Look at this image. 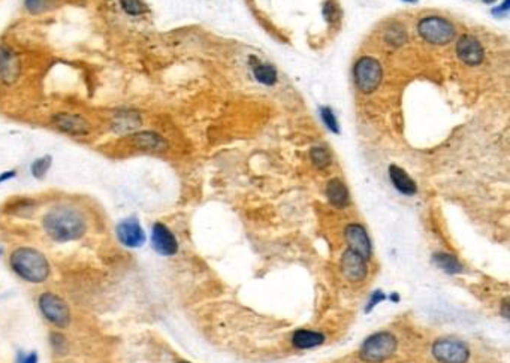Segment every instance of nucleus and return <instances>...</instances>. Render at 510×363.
I'll use <instances>...</instances> for the list:
<instances>
[{"mask_svg": "<svg viewBox=\"0 0 510 363\" xmlns=\"http://www.w3.org/2000/svg\"><path fill=\"white\" fill-rule=\"evenodd\" d=\"M45 234L56 242L78 241L87 232L84 214L69 205H60L49 210L42 218Z\"/></svg>", "mask_w": 510, "mask_h": 363, "instance_id": "f257e3e1", "label": "nucleus"}, {"mask_svg": "<svg viewBox=\"0 0 510 363\" xmlns=\"http://www.w3.org/2000/svg\"><path fill=\"white\" fill-rule=\"evenodd\" d=\"M10 263L15 274L29 283H44L49 277V263L47 258L35 249H29V247L16 249L11 254Z\"/></svg>", "mask_w": 510, "mask_h": 363, "instance_id": "f03ea898", "label": "nucleus"}, {"mask_svg": "<svg viewBox=\"0 0 510 363\" xmlns=\"http://www.w3.org/2000/svg\"><path fill=\"white\" fill-rule=\"evenodd\" d=\"M398 341L391 332H377L364 341L359 356L364 362H383L397 351Z\"/></svg>", "mask_w": 510, "mask_h": 363, "instance_id": "7ed1b4c3", "label": "nucleus"}, {"mask_svg": "<svg viewBox=\"0 0 510 363\" xmlns=\"http://www.w3.org/2000/svg\"><path fill=\"white\" fill-rule=\"evenodd\" d=\"M355 84L361 93L369 95L378 87L382 81V66L373 57H362L353 68Z\"/></svg>", "mask_w": 510, "mask_h": 363, "instance_id": "20e7f679", "label": "nucleus"}, {"mask_svg": "<svg viewBox=\"0 0 510 363\" xmlns=\"http://www.w3.org/2000/svg\"><path fill=\"white\" fill-rule=\"evenodd\" d=\"M417 32L426 42L434 45L448 44L455 36V27L440 16H426L421 20L417 24Z\"/></svg>", "mask_w": 510, "mask_h": 363, "instance_id": "39448f33", "label": "nucleus"}, {"mask_svg": "<svg viewBox=\"0 0 510 363\" xmlns=\"http://www.w3.org/2000/svg\"><path fill=\"white\" fill-rule=\"evenodd\" d=\"M39 310L49 323L64 329L71 323V311L60 296L45 292L39 298Z\"/></svg>", "mask_w": 510, "mask_h": 363, "instance_id": "423d86ee", "label": "nucleus"}, {"mask_svg": "<svg viewBox=\"0 0 510 363\" xmlns=\"http://www.w3.org/2000/svg\"><path fill=\"white\" fill-rule=\"evenodd\" d=\"M49 123L54 129L71 136H86L92 134V123L84 115L77 112H57L51 115Z\"/></svg>", "mask_w": 510, "mask_h": 363, "instance_id": "0eeeda50", "label": "nucleus"}, {"mask_svg": "<svg viewBox=\"0 0 510 363\" xmlns=\"http://www.w3.org/2000/svg\"><path fill=\"white\" fill-rule=\"evenodd\" d=\"M433 354L440 363H467L470 359V350L463 341L443 340L435 341L433 345Z\"/></svg>", "mask_w": 510, "mask_h": 363, "instance_id": "6e6552de", "label": "nucleus"}, {"mask_svg": "<svg viewBox=\"0 0 510 363\" xmlns=\"http://www.w3.org/2000/svg\"><path fill=\"white\" fill-rule=\"evenodd\" d=\"M115 234H117L121 245L127 247V249H139V247L145 244L147 239L141 223H139L136 217H127L121 220L117 225V229H115Z\"/></svg>", "mask_w": 510, "mask_h": 363, "instance_id": "1a4fd4ad", "label": "nucleus"}, {"mask_svg": "<svg viewBox=\"0 0 510 363\" xmlns=\"http://www.w3.org/2000/svg\"><path fill=\"white\" fill-rule=\"evenodd\" d=\"M21 75V60L10 45H0V82L14 86Z\"/></svg>", "mask_w": 510, "mask_h": 363, "instance_id": "9d476101", "label": "nucleus"}, {"mask_svg": "<svg viewBox=\"0 0 510 363\" xmlns=\"http://www.w3.org/2000/svg\"><path fill=\"white\" fill-rule=\"evenodd\" d=\"M127 141L136 150L145 153H162L168 148L167 139L151 130H136L127 136Z\"/></svg>", "mask_w": 510, "mask_h": 363, "instance_id": "9b49d317", "label": "nucleus"}, {"mask_svg": "<svg viewBox=\"0 0 510 363\" xmlns=\"http://www.w3.org/2000/svg\"><path fill=\"white\" fill-rule=\"evenodd\" d=\"M367 259L355 250H345L341 255V272L349 281L358 283L367 277Z\"/></svg>", "mask_w": 510, "mask_h": 363, "instance_id": "f8f14e48", "label": "nucleus"}, {"mask_svg": "<svg viewBox=\"0 0 510 363\" xmlns=\"http://www.w3.org/2000/svg\"><path fill=\"white\" fill-rule=\"evenodd\" d=\"M153 249L162 255H174L178 251V242L174 234L163 223H154L151 230Z\"/></svg>", "mask_w": 510, "mask_h": 363, "instance_id": "ddd939ff", "label": "nucleus"}, {"mask_svg": "<svg viewBox=\"0 0 510 363\" xmlns=\"http://www.w3.org/2000/svg\"><path fill=\"white\" fill-rule=\"evenodd\" d=\"M457 54L461 62L470 66L481 64L483 62V47L481 45L479 40L470 35H464L458 40Z\"/></svg>", "mask_w": 510, "mask_h": 363, "instance_id": "4468645a", "label": "nucleus"}, {"mask_svg": "<svg viewBox=\"0 0 510 363\" xmlns=\"http://www.w3.org/2000/svg\"><path fill=\"white\" fill-rule=\"evenodd\" d=\"M344 236L349 244V249L358 251L368 260L369 254H372V242H369V238L364 226L356 225V223L355 225H349L344 230Z\"/></svg>", "mask_w": 510, "mask_h": 363, "instance_id": "2eb2a0df", "label": "nucleus"}, {"mask_svg": "<svg viewBox=\"0 0 510 363\" xmlns=\"http://www.w3.org/2000/svg\"><path fill=\"white\" fill-rule=\"evenodd\" d=\"M141 115L135 110H120L112 115L111 127L121 135L134 134L141 126Z\"/></svg>", "mask_w": 510, "mask_h": 363, "instance_id": "dca6fc26", "label": "nucleus"}, {"mask_svg": "<svg viewBox=\"0 0 510 363\" xmlns=\"http://www.w3.org/2000/svg\"><path fill=\"white\" fill-rule=\"evenodd\" d=\"M325 342V335L316 332V331H308V329H300L292 335V345L298 350H310L315 349L317 345H322Z\"/></svg>", "mask_w": 510, "mask_h": 363, "instance_id": "f3484780", "label": "nucleus"}, {"mask_svg": "<svg viewBox=\"0 0 510 363\" xmlns=\"http://www.w3.org/2000/svg\"><path fill=\"white\" fill-rule=\"evenodd\" d=\"M389 178L392 181V184L395 186V188H397L398 192L402 195L413 196L417 192L415 181L411 179L407 172L404 169H401L400 166H395V164L389 166Z\"/></svg>", "mask_w": 510, "mask_h": 363, "instance_id": "a211bd4d", "label": "nucleus"}, {"mask_svg": "<svg viewBox=\"0 0 510 363\" xmlns=\"http://www.w3.org/2000/svg\"><path fill=\"white\" fill-rule=\"evenodd\" d=\"M326 196L329 202H331L337 208H344L349 203V192L348 187L339 178H334L328 183L326 186Z\"/></svg>", "mask_w": 510, "mask_h": 363, "instance_id": "6ab92c4d", "label": "nucleus"}, {"mask_svg": "<svg viewBox=\"0 0 510 363\" xmlns=\"http://www.w3.org/2000/svg\"><path fill=\"white\" fill-rule=\"evenodd\" d=\"M59 0H24V10L30 15H44L54 11Z\"/></svg>", "mask_w": 510, "mask_h": 363, "instance_id": "aec40b11", "label": "nucleus"}, {"mask_svg": "<svg viewBox=\"0 0 510 363\" xmlns=\"http://www.w3.org/2000/svg\"><path fill=\"white\" fill-rule=\"evenodd\" d=\"M434 260L437 263V266L444 272H448V274H459V272H463V265L458 262L455 255L440 253L435 255Z\"/></svg>", "mask_w": 510, "mask_h": 363, "instance_id": "412c9836", "label": "nucleus"}, {"mask_svg": "<svg viewBox=\"0 0 510 363\" xmlns=\"http://www.w3.org/2000/svg\"><path fill=\"white\" fill-rule=\"evenodd\" d=\"M119 5L123 12L129 16H134V18H138V16H143L148 12V6L144 0H119Z\"/></svg>", "mask_w": 510, "mask_h": 363, "instance_id": "4be33fe9", "label": "nucleus"}, {"mask_svg": "<svg viewBox=\"0 0 510 363\" xmlns=\"http://www.w3.org/2000/svg\"><path fill=\"white\" fill-rule=\"evenodd\" d=\"M254 78L265 86H273L277 81V71L271 64H259L254 68Z\"/></svg>", "mask_w": 510, "mask_h": 363, "instance_id": "5701e85b", "label": "nucleus"}, {"mask_svg": "<svg viewBox=\"0 0 510 363\" xmlns=\"http://www.w3.org/2000/svg\"><path fill=\"white\" fill-rule=\"evenodd\" d=\"M51 163H53L51 155H42V158L36 159L30 166L32 175L35 177L36 179H42L48 174L49 168H51Z\"/></svg>", "mask_w": 510, "mask_h": 363, "instance_id": "b1692460", "label": "nucleus"}, {"mask_svg": "<svg viewBox=\"0 0 510 363\" xmlns=\"http://www.w3.org/2000/svg\"><path fill=\"white\" fill-rule=\"evenodd\" d=\"M311 162L315 163V166L319 169H324L331 164V154L324 147H315L310 151Z\"/></svg>", "mask_w": 510, "mask_h": 363, "instance_id": "393cba45", "label": "nucleus"}, {"mask_svg": "<svg viewBox=\"0 0 510 363\" xmlns=\"http://www.w3.org/2000/svg\"><path fill=\"white\" fill-rule=\"evenodd\" d=\"M49 344H51L53 351L56 354H59V356L66 354L69 350L68 341H66V338L59 332H51V335H49Z\"/></svg>", "mask_w": 510, "mask_h": 363, "instance_id": "a878e982", "label": "nucleus"}, {"mask_svg": "<svg viewBox=\"0 0 510 363\" xmlns=\"http://www.w3.org/2000/svg\"><path fill=\"white\" fill-rule=\"evenodd\" d=\"M33 210H35V202L30 199H20L12 202L10 212L15 214V216H27V214L33 212Z\"/></svg>", "mask_w": 510, "mask_h": 363, "instance_id": "bb28decb", "label": "nucleus"}, {"mask_svg": "<svg viewBox=\"0 0 510 363\" xmlns=\"http://www.w3.org/2000/svg\"><path fill=\"white\" fill-rule=\"evenodd\" d=\"M320 115H322V120H324V123L326 125V127L329 130H332L334 134H339L340 127H339V123H337V118H335L334 112L331 110H329V108H322V110H320Z\"/></svg>", "mask_w": 510, "mask_h": 363, "instance_id": "cd10ccee", "label": "nucleus"}, {"mask_svg": "<svg viewBox=\"0 0 510 363\" xmlns=\"http://www.w3.org/2000/svg\"><path fill=\"white\" fill-rule=\"evenodd\" d=\"M386 38H388V40H389L391 44H393V39L398 38L400 44H402L406 40V32H404V29H401L398 26H393V27H391V32H388V35H386Z\"/></svg>", "mask_w": 510, "mask_h": 363, "instance_id": "c85d7f7f", "label": "nucleus"}, {"mask_svg": "<svg viewBox=\"0 0 510 363\" xmlns=\"http://www.w3.org/2000/svg\"><path fill=\"white\" fill-rule=\"evenodd\" d=\"M16 363H38V354L35 351H32L29 354L19 353V356H16Z\"/></svg>", "mask_w": 510, "mask_h": 363, "instance_id": "c756f323", "label": "nucleus"}, {"mask_svg": "<svg viewBox=\"0 0 510 363\" xmlns=\"http://www.w3.org/2000/svg\"><path fill=\"white\" fill-rule=\"evenodd\" d=\"M15 177H16V171H6V172H3V174H0V184L6 183V181H10Z\"/></svg>", "mask_w": 510, "mask_h": 363, "instance_id": "7c9ffc66", "label": "nucleus"}, {"mask_svg": "<svg viewBox=\"0 0 510 363\" xmlns=\"http://www.w3.org/2000/svg\"><path fill=\"white\" fill-rule=\"evenodd\" d=\"M404 2H410V3H413V2H416V0H404Z\"/></svg>", "mask_w": 510, "mask_h": 363, "instance_id": "2f4dec72", "label": "nucleus"}, {"mask_svg": "<svg viewBox=\"0 0 510 363\" xmlns=\"http://www.w3.org/2000/svg\"><path fill=\"white\" fill-rule=\"evenodd\" d=\"M485 2H488V3H491V2H494V0H485Z\"/></svg>", "mask_w": 510, "mask_h": 363, "instance_id": "473e14b6", "label": "nucleus"}, {"mask_svg": "<svg viewBox=\"0 0 510 363\" xmlns=\"http://www.w3.org/2000/svg\"><path fill=\"white\" fill-rule=\"evenodd\" d=\"M178 363H191V362H178Z\"/></svg>", "mask_w": 510, "mask_h": 363, "instance_id": "72a5a7b5", "label": "nucleus"}]
</instances>
